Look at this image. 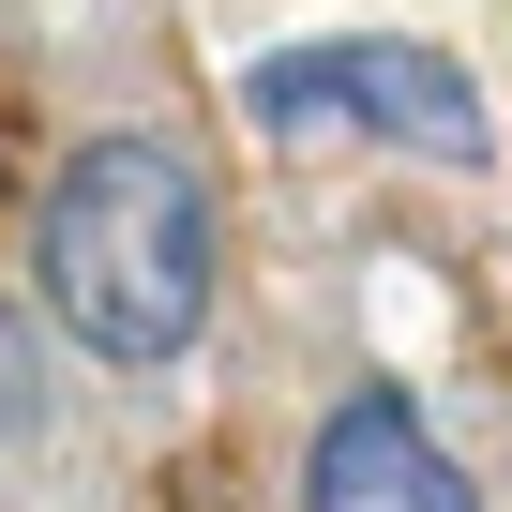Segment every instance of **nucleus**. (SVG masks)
<instances>
[{
  "instance_id": "nucleus-1",
  "label": "nucleus",
  "mask_w": 512,
  "mask_h": 512,
  "mask_svg": "<svg viewBox=\"0 0 512 512\" xmlns=\"http://www.w3.org/2000/svg\"><path fill=\"white\" fill-rule=\"evenodd\" d=\"M31 272H46V317L151 377L211 332L226 302V226H211V181L166 151V136H91L61 181H46V226H31Z\"/></svg>"
},
{
  "instance_id": "nucleus-2",
  "label": "nucleus",
  "mask_w": 512,
  "mask_h": 512,
  "mask_svg": "<svg viewBox=\"0 0 512 512\" xmlns=\"http://www.w3.org/2000/svg\"><path fill=\"white\" fill-rule=\"evenodd\" d=\"M241 121L256 136H332V121H362V136H422L437 166H482V91H467V61H437V46H407V31H317V46H272L241 76Z\"/></svg>"
},
{
  "instance_id": "nucleus-3",
  "label": "nucleus",
  "mask_w": 512,
  "mask_h": 512,
  "mask_svg": "<svg viewBox=\"0 0 512 512\" xmlns=\"http://www.w3.org/2000/svg\"><path fill=\"white\" fill-rule=\"evenodd\" d=\"M302 512H482V497H467V467L437 452V422H422L392 377H362V392H332V407H317Z\"/></svg>"
}]
</instances>
